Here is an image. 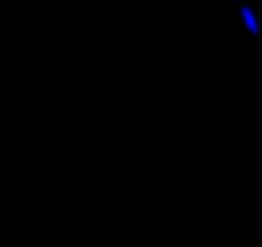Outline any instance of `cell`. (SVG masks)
Wrapping results in <instances>:
<instances>
[{
  "instance_id": "obj_1",
  "label": "cell",
  "mask_w": 262,
  "mask_h": 247,
  "mask_svg": "<svg viewBox=\"0 0 262 247\" xmlns=\"http://www.w3.org/2000/svg\"><path fill=\"white\" fill-rule=\"evenodd\" d=\"M242 18H244V24H247V29H249L252 34L259 31V21H257V16H254V11H252L249 6H242Z\"/></svg>"
}]
</instances>
